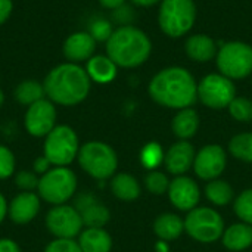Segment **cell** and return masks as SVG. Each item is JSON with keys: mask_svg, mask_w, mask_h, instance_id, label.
I'll list each match as a JSON object with an SVG mask.
<instances>
[{"mask_svg": "<svg viewBox=\"0 0 252 252\" xmlns=\"http://www.w3.org/2000/svg\"><path fill=\"white\" fill-rule=\"evenodd\" d=\"M15 155L13 152L0 143V180H6L9 179L13 173H15Z\"/></svg>", "mask_w": 252, "mask_h": 252, "instance_id": "obj_33", "label": "cell"}, {"mask_svg": "<svg viewBox=\"0 0 252 252\" xmlns=\"http://www.w3.org/2000/svg\"><path fill=\"white\" fill-rule=\"evenodd\" d=\"M83 220V224L86 227H94V229H103L109 219H111V213L109 210L92 193H81L77 199H75V205H74Z\"/></svg>", "mask_w": 252, "mask_h": 252, "instance_id": "obj_15", "label": "cell"}, {"mask_svg": "<svg viewBox=\"0 0 252 252\" xmlns=\"http://www.w3.org/2000/svg\"><path fill=\"white\" fill-rule=\"evenodd\" d=\"M77 242L83 252H111L112 250V238L105 229L86 227Z\"/></svg>", "mask_w": 252, "mask_h": 252, "instance_id": "obj_20", "label": "cell"}, {"mask_svg": "<svg viewBox=\"0 0 252 252\" xmlns=\"http://www.w3.org/2000/svg\"><path fill=\"white\" fill-rule=\"evenodd\" d=\"M0 252H22L19 245L9 239V238H1L0 239Z\"/></svg>", "mask_w": 252, "mask_h": 252, "instance_id": "obj_39", "label": "cell"}, {"mask_svg": "<svg viewBox=\"0 0 252 252\" xmlns=\"http://www.w3.org/2000/svg\"><path fill=\"white\" fill-rule=\"evenodd\" d=\"M52 167H53V165L50 164V161H49L44 155L35 158V161L32 162V171H34L35 174H40V176L46 174Z\"/></svg>", "mask_w": 252, "mask_h": 252, "instance_id": "obj_37", "label": "cell"}, {"mask_svg": "<svg viewBox=\"0 0 252 252\" xmlns=\"http://www.w3.org/2000/svg\"><path fill=\"white\" fill-rule=\"evenodd\" d=\"M13 3L12 0H0V25H3L12 15Z\"/></svg>", "mask_w": 252, "mask_h": 252, "instance_id": "obj_38", "label": "cell"}, {"mask_svg": "<svg viewBox=\"0 0 252 252\" xmlns=\"http://www.w3.org/2000/svg\"><path fill=\"white\" fill-rule=\"evenodd\" d=\"M221 242L229 251L239 252L248 250L252 245V226L247 223H236L224 229Z\"/></svg>", "mask_w": 252, "mask_h": 252, "instance_id": "obj_19", "label": "cell"}, {"mask_svg": "<svg viewBox=\"0 0 252 252\" xmlns=\"http://www.w3.org/2000/svg\"><path fill=\"white\" fill-rule=\"evenodd\" d=\"M134 4H137V6H152V4H155V3H158V1H161V0H131Z\"/></svg>", "mask_w": 252, "mask_h": 252, "instance_id": "obj_42", "label": "cell"}, {"mask_svg": "<svg viewBox=\"0 0 252 252\" xmlns=\"http://www.w3.org/2000/svg\"><path fill=\"white\" fill-rule=\"evenodd\" d=\"M44 87L43 83H38L37 80H25L21 81L15 89V99L18 103L30 106L41 99H44Z\"/></svg>", "mask_w": 252, "mask_h": 252, "instance_id": "obj_26", "label": "cell"}, {"mask_svg": "<svg viewBox=\"0 0 252 252\" xmlns=\"http://www.w3.org/2000/svg\"><path fill=\"white\" fill-rule=\"evenodd\" d=\"M38 182L40 177H37L34 171L21 170L15 176V185L21 192H34V189L38 188Z\"/></svg>", "mask_w": 252, "mask_h": 252, "instance_id": "obj_34", "label": "cell"}, {"mask_svg": "<svg viewBox=\"0 0 252 252\" xmlns=\"http://www.w3.org/2000/svg\"><path fill=\"white\" fill-rule=\"evenodd\" d=\"M198 97L213 109H223L236 97V89L230 78L223 74H210L198 86Z\"/></svg>", "mask_w": 252, "mask_h": 252, "instance_id": "obj_10", "label": "cell"}, {"mask_svg": "<svg viewBox=\"0 0 252 252\" xmlns=\"http://www.w3.org/2000/svg\"><path fill=\"white\" fill-rule=\"evenodd\" d=\"M111 192L115 198L130 202L140 196L142 189L136 177L127 173H120L111 180Z\"/></svg>", "mask_w": 252, "mask_h": 252, "instance_id": "obj_23", "label": "cell"}, {"mask_svg": "<svg viewBox=\"0 0 252 252\" xmlns=\"http://www.w3.org/2000/svg\"><path fill=\"white\" fill-rule=\"evenodd\" d=\"M80 167L93 179L105 180L115 174L118 167V158L115 151L103 142L92 140L80 146L78 152Z\"/></svg>", "mask_w": 252, "mask_h": 252, "instance_id": "obj_4", "label": "cell"}, {"mask_svg": "<svg viewBox=\"0 0 252 252\" xmlns=\"http://www.w3.org/2000/svg\"><path fill=\"white\" fill-rule=\"evenodd\" d=\"M56 108L49 99H41L28 106L24 118L25 130L32 137H46L56 127Z\"/></svg>", "mask_w": 252, "mask_h": 252, "instance_id": "obj_12", "label": "cell"}, {"mask_svg": "<svg viewBox=\"0 0 252 252\" xmlns=\"http://www.w3.org/2000/svg\"><path fill=\"white\" fill-rule=\"evenodd\" d=\"M3 103H4V93H3V90L0 89V108L3 106Z\"/></svg>", "mask_w": 252, "mask_h": 252, "instance_id": "obj_43", "label": "cell"}, {"mask_svg": "<svg viewBox=\"0 0 252 252\" xmlns=\"http://www.w3.org/2000/svg\"><path fill=\"white\" fill-rule=\"evenodd\" d=\"M217 65L227 78H245L252 72V47L242 41H230L221 46Z\"/></svg>", "mask_w": 252, "mask_h": 252, "instance_id": "obj_9", "label": "cell"}, {"mask_svg": "<svg viewBox=\"0 0 252 252\" xmlns=\"http://www.w3.org/2000/svg\"><path fill=\"white\" fill-rule=\"evenodd\" d=\"M80 152L78 136L69 126L58 124L46 137L43 155L53 167H68Z\"/></svg>", "mask_w": 252, "mask_h": 252, "instance_id": "obj_5", "label": "cell"}, {"mask_svg": "<svg viewBox=\"0 0 252 252\" xmlns=\"http://www.w3.org/2000/svg\"><path fill=\"white\" fill-rule=\"evenodd\" d=\"M227 164L226 151L220 145H207L195 157L193 170L202 180H216Z\"/></svg>", "mask_w": 252, "mask_h": 252, "instance_id": "obj_13", "label": "cell"}, {"mask_svg": "<svg viewBox=\"0 0 252 252\" xmlns=\"http://www.w3.org/2000/svg\"><path fill=\"white\" fill-rule=\"evenodd\" d=\"M195 16L196 9L192 0H162L159 25L167 35L180 37L193 27Z\"/></svg>", "mask_w": 252, "mask_h": 252, "instance_id": "obj_8", "label": "cell"}, {"mask_svg": "<svg viewBox=\"0 0 252 252\" xmlns=\"http://www.w3.org/2000/svg\"><path fill=\"white\" fill-rule=\"evenodd\" d=\"M205 196L211 204L217 207H226L233 199V189L227 182L216 179L205 186Z\"/></svg>", "mask_w": 252, "mask_h": 252, "instance_id": "obj_27", "label": "cell"}, {"mask_svg": "<svg viewBox=\"0 0 252 252\" xmlns=\"http://www.w3.org/2000/svg\"><path fill=\"white\" fill-rule=\"evenodd\" d=\"M229 151L236 159L252 164V133H241L232 137Z\"/></svg>", "mask_w": 252, "mask_h": 252, "instance_id": "obj_28", "label": "cell"}, {"mask_svg": "<svg viewBox=\"0 0 252 252\" xmlns=\"http://www.w3.org/2000/svg\"><path fill=\"white\" fill-rule=\"evenodd\" d=\"M149 37L139 28L124 25L115 30L106 41V53L117 66L134 68L142 65L151 53Z\"/></svg>", "mask_w": 252, "mask_h": 252, "instance_id": "obj_3", "label": "cell"}, {"mask_svg": "<svg viewBox=\"0 0 252 252\" xmlns=\"http://www.w3.org/2000/svg\"><path fill=\"white\" fill-rule=\"evenodd\" d=\"M185 230L201 244H213L223 236L224 221L216 210L199 207L189 211L185 219Z\"/></svg>", "mask_w": 252, "mask_h": 252, "instance_id": "obj_7", "label": "cell"}, {"mask_svg": "<svg viewBox=\"0 0 252 252\" xmlns=\"http://www.w3.org/2000/svg\"><path fill=\"white\" fill-rule=\"evenodd\" d=\"M38 196L52 205L66 204L77 190V176L68 167H52L40 176Z\"/></svg>", "mask_w": 252, "mask_h": 252, "instance_id": "obj_6", "label": "cell"}, {"mask_svg": "<svg viewBox=\"0 0 252 252\" xmlns=\"http://www.w3.org/2000/svg\"><path fill=\"white\" fill-rule=\"evenodd\" d=\"M96 50V40L90 32L77 31L71 34L63 43V56L68 62L78 63L89 61Z\"/></svg>", "mask_w": 252, "mask_h": 252, "instance_id": "obj_18", "label": "cell"}, {"mask_svg": "<svg viewBox=\"0 0 252 252\" xmlns=\"http://www.w3.org/2000/svg\"><path fill=\"white\" fill-rule=\"evenodd\" d=\"M235 214L242 220V223L252 226V189L244 190L235 201Z\"/></svg>", "mask_w": 252, "mask_h": 252, "instance_id": "obj_32", "label": "cell"}, {"mask_svg": "<svg viewBox=\"0 0 252 252\" xmlns=\"http://www.w3.org/2000/svg\"><path fill=\"white\" fill-rule=\"evenodd\" d=\"M145 188L152 195H164L168 192L170 180L164 173L152 170L145 176Z\"/></svg>", "mask_w": 252, "mask_h": 252, "instance_id": "obj_30", "label": "cell"}, {"mask_svg": "<svg viewBox=\"0 0 252 252\" xmlns=\"http://www.w3.org/2000/svg\"><path fill=\"white\" fill-rule=\"evenodd\" d=\"M217 46L208 35H192L186 41V53L196 62H208L216 56Z\"/></svg>", "mask_w": 252, "mask_h": 252, "instance_id": "obj_25", "label": "cell"}, {"mask_svg": "<svg viewBox=\"0 0 252 252\" xmlns=\"http://www.w3.org/2000/svg\"><path fill=\"white\" fill-rule=\"evenodd\" d=\"M7 208H9V204L6 201V198L3 196V193L0 192V224L7 217Z\"/></svg>", "mask_w": 252, "mask_h": 252, "instance_id": "obj_40", "label": "cell"}, {"mask_svg": "<svg viewBox=\"0 0 252 252\" xmlns=\"http://www.w3.org/2000/svg\"><path fill=\"white\" fill-rule=\"evenodd\" d=\"M86 71H87L90 80L94 83H99V84L111 83L117 77V65L108 55L106 56H103V55L92 56L87 61Z\"/></svg>", "mask_w": 252, "mask_h": 252, "instance_id": "obj_21", "label": "cell"}, {"mask_svg": "<svg viewBox=\"0 0 252 252\" xmlns=\"http://www.w3.org/2000/svg\"><path fill=\"white\" fill-rule=\"evenodd\" d=\"M43 252H83L78 242L74 239H55Z\"/></svg>", "mask_w": 252, "mask_h": 252, "instance_id": "obj_35", "label": "cell"}, {"mask_svg": "<svg viewBox=\"0 0 252 252\" xmlns=\"http://www.w3.org/2000/svg\"><path fill=\"white\" fill-rule=\"evenodd\" d=\"M164 157L165 154L162 152V148L159 143H155V142H151L148 145L143 146L142 152H140V161H142V165L146 168V170H157L162 162H164Z\"/></svg>", "mask_w": 252, "mask_h": 252, "instance_id": "obj_29", "label": "cell"}, {"mask_svg": "<svg viewBox=\"0 0 252 252\" xmlns=\"http://www.w3.org/2000/svg\"><path fill=\"white\" fill-rule=\"evenodd\" d=\"M195 157V148L188 140H180L165 152L164 164L168 173L174 176H183L193 167Z\"/></svg>", "mask_w": 252, "mask_h": 252, "instance_id": "obj_16", "label": "cell"}, {"mask_svg": "<svg viewBox=\"0 0 252 252\" xmlns=\"http://www.w3.org/2000/svg\"><path fill=\"white\" fill-rule=\"evenodd\" d=\"M40 196L34 192H21L9 204L7 216L16 224H28L40 211Z\"/></svg>", "mask_w": 252, "mask_h": 252, "instance_id": "obj_17", "label": "cell"}, {"mask_svg": "<svg viewBox=\"0 0 252 252\" xmlns=\"http://www.w3.org/2000/svg\"><path fill=\"white\" fill-rule=\"evenodd\" d=\"M198 127H199V117H198L196 111H193L192 108L180 109L171 123L173 133L180 140H188V139L193 137L198 131Z\"/></svg>", "mask_w": 252, "mask_h": 252, "instance_id": "obj_22", "label": "cell"}, {"mask_svg": "<svg viewBox=\"0 0 252 252\" xmlns=\"http://www.w3.org/2000/svg\"><path fill=\"white\" fill-rule=\"evenodd\" d=\"M46 227L55 239H74L84 227L78 210L72 205H53L46 214Z\"/></svg>", "mask_w": 252, "mask_h": 252, "instance_id": "obj_11", "label": "cell"}, {"mask_svg": "<svg viewBox=\"0 0 252 252\" xmlns=\"http://www.w3.org/2000/svg\"><path fill=\"white\" fill-rule=\"evenodd\" d=\"M99 1L103 7H108V9H118L124 3V0H99Z\"/></svg>", "mask_w": 252, "mask_h": 252, "instance_id": "obj_41", "label": "cell"}, {"mask_svg": "<svg viewBox=\"0 0 252 252\" xmlns=\"http://www.w3.org/2000/svg\"><path fill=\"white\" fill-rule=\"evenodd\" d=\"M92 80L78 63H61L49 71L43 81L44 93L55 105L75 106L81 103L90 92Z\"/></svg>", "mask_w": 252, "mask_h": 252, "instance_id": "obj_1", "label": "cell"}, {"mask_svg": "<svg viewBox=\"0 0 252 252\" xmlns=\"http://www.w3.org/2000/svg\"><path fill=\"white\" fill-rule=\"evenodd\" d=\"M230 115L241 123L252 121V100L248 97H235L227 106Z\"/></svg>", "mask_w": 252, "mask_h": 252, "instance_id": "obj_31", "label": "cell"}, {"mask_svg": "<svg viewBox=\"0 0 252 252\" xmlns=\"http://www.w3.org/2000/svg\"><path fill=\"white\" fill-rule=\"evenodd\" d=\"M112 27L108 21L105 19H99V21H94L90 27V34L92 37L97 41H108V38L111 37L112 34Z\"/></svg>", "mask_w": 252, "mask_h": 252, "instance_id": "obj_36", "label": "cell"}, {"mask_svg": "<svg viewBox=\"0 0 252 252\" xmlns=\"http://www.w3.org/2000/svg\"><path fill=\"white\" fill-rule=\"evenodd\" d=\"M151 97L167 108H190L198 97V86L193 75L180 66L165 68L158 72L149 84Z\"/></svg>", "mask_w": 252, "mask_h": 252, "instance_id": "obj_2", "label": "cell"}, {"mask_svg": "<svg viewBox=\"0 0 252 252\" xmlns=\"http://www.w3.org/2000/svg\"><path fill=\"white\" fill-rule=\"evenodd\" d=\"M167 193L171 204L180 211H192L196 208L201 198L198 185L186 176H177L171 180Z\"/></svg>", "mask_w": 252, "mask_h": 252, "instance_id": "obj_14", "label": "cell"}, {"mask_svg": "<svg viewBox=\"0 0 252 252\" xmlns=\"http://www.w3.org/2000/svg\"><path fill=\"white\" fill-rule=\"evenodd\" d=\"M185 232V221L171 213L161 214L154 221V233L162 241H174Z\"/></svg>", "mask_w": 252, "mask_h": 252, "instance_id": "obj_24", "label": "cell"}]
</instances>
